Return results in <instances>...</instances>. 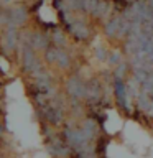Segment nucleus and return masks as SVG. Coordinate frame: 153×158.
<instances>
[]
</instances>
